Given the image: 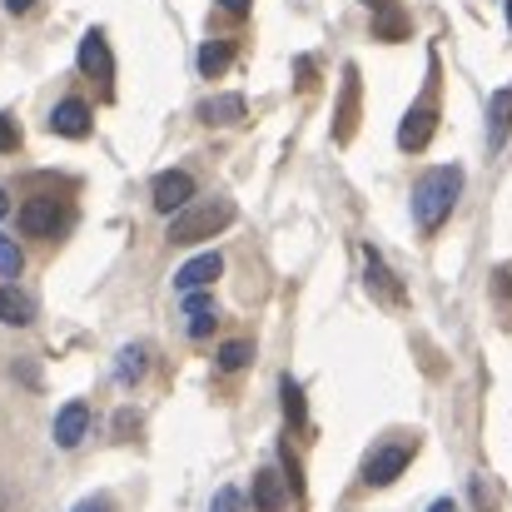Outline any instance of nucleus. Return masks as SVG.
Returning a JSON list of instances; mask_svg holds the SVG:
<instances>
[{
  "mask_svg": "<svg viewBox=\"0 0 512 512\" xmlns=\"http://www.w3.org/2000/svg\"><path fill=\"white\" fill-rule=\"evenodd\" d=\"M140 428V418L135 413H125V418H115V433H135Z\"/></svg>",
  "mask_w": 512,
  "mask_h": 512,
  "instance_id": "obj_28",
  "label": "nucleus"
},
{
  "mask_svg": "<svg viewBox=\"0 0 512 512\" xmlns=\"http://www.w3.org/2000/svg\"><path fill=\"white\" fill-rule=\"evenodd\" d=\"M363 5H373V10H388V5H393V0H363Z\"/></svg>",
  "mask_w": 512,
  "mask_h": 512,
  "instance_id": "obj_33",
  "label": "nucleus"
},
{
  "mask_svg": "<svg viewBox=\"0 0 512 512\" xmlns=\"http://www.w3.org/2000/svg\"><path fill=\"white\" fill-rule=\"evenodd\" d=\"M25 269V254H20V244L10 239V234H0V279H15Z\"/></svg>",
  "mask_w": 512,
  "mask_h": 512,
  "instance_id": "obj_22",
  "label": "nucleus"
},
{
  "mask_svg": "<svg viewBox=\"0 0 512 512\" xmlns=\"http://www.w3.org/2000/svg\"><path fill=\"white\" fill-rule=\"evenodd\" d=\"M199 120L204 125H239L244 120V95H209V100H199Z\"/></svg>",
  "mask_w": 512,
  "mask_h": 512,
  "instance_id": "obj_14",
  "label": "nucleus"
},
{
  "mask_svg": "<svg viewBox=\"0 0 512 512\" xmlns=\"http://www.w3.org/2000/svg\"><path fill=\"white\" fill-rule=\"evenodd\" d=\"M358 135V70H343V90H339V115H334V140L348 145Z\"/></svg>",
  "mask_w": 512,
  "mask_h": 512,
  "instance_id": "obj_9",
  "label": "nucleus"
},
{
  "mask_svg": "<svg viewBox=\"0 0 512 512\" xmlns=\"http://www.w3.org/2000/svg\"><path fill=\"white\" fill-rule=\"evenodd\" d=\"M0 324L5 329H30L35 324V299L15 284H0Z\"/></svg>",
  "mask_w": 512,
  "mask_h": 512,
  "instance_id": "obj_11",
  "label": "nucleus"
},
{
  "mask_svg": "<svg viewBox=\"0 0 512 512\" xmlns=\"http://www.w3.org/2000/svg\"><path fill=\"white\" fill-rule=\"evenodd\" d=\"M50 130H55L60 140H85V135H90V105H85V100H60V105L50 110Z\"/></svg>",
  "mask_w": 512,
  "mask_h": 512,
  "instance_id": "obj_10",
  "label": "nucleus"
},
{
  "mask_svg": "<svg viewBox=\"0 0 512 512\" xmlns=\"http://www.w3.org/2000/svg\"><path fill=\"white\" fill-rule=\"evenodd\" d=\"M363 259H368V284H373V294H378V299H393V304H403V289H398L393 269H388V264H383L373 249H368Z\"/></svg>",
  "mask_w": 512,
  "mask_h": 512,
  "instance_id": "obj_18",
  "label": "nucleus"
},
{
  "mask_svg": "<svg viewBox=\"0 0 512 512\" xmlns=\"http://www.w3.org/2000/svg\"><path fill=\"white\" fill-rule=\"evenodd\" d=\"M503 10H508V30H512V0H503Z\"/></svg>",
  "mask_w": 512,
  "mask_h": 512,
  "instance_id": "obj_34",
  "label": "nucleus"
},
{
  "mask_svg": "<svg viewBox=\"0 0 512 512\" xmlns=\"http://www.w3.org/2000/svg\"><path fill=\"white\" fill-rule=\"evenodd\" d=\"M184 204H194V179H189V170L155 174V209L160 214H179Z\"/></svg>",
  "mask_w": 512,
  "mask_h": 512,
  "instance_id": "obj_6",
  "label": "nucleus"
},
{
  "mask_svg": "<svg viewBox=\"0 0 512 512\" xmlns=\"http://www.w3.org/2000/svg\"><path fill=\"white\" fill-rule=\"evenodd\" d=\"M30 5H35V0H5V10H10V15H25Z\"/></svg>",
  "mask_w": 512,
  "mask_h": 512,
  "instance_id": "obj_30",
  "label": "nucleus"
},
{
  "mask_svg": "<svg viewBox=\"0 0 512 512\" xmlns=\"http://www.w3.org/2000/svg\"><path fill=\"white\" fill-rule=\"evenodd\" d=\"M145 373H150V348H145V343H125L120 358H115V378H120L125 388H135Z\"/></svg>",
  "mask_w": 512,
  "mask_h": 512,
  "instance_id": "obj_15",
  "label": "nucleus"
},
{
  "mask_svg": "<svg viewBox=\"0 0 512 512\" xmlns=\"http://www.w3.org/2000/svg\"><path fill=\"white\" fill-rule=\"evenodd\" d=\"M5 214H10V194L0 189V219H5Z\"/></svg>",
  "mask_w": 512,
  "mask_h": 512,
  "instance_id": "obj_32",
  "label": "nucleus"
},
{
  "mask_svg": "<svg viewBox=\"0 0 512 512\" xmlns=\"http://www.w3.org/2000/svg\"><path fill=\"white\" fill-rule=\"evenodd\" d=\"M219 274H224V259L209 249V254H194V259L174 274V289H179V294H194V289H209Z\"/></svg>",
  "mask_w": 512,
  "mask_h": 512,
  "instance_id": "obj_8",
  "label": "nucleus"
},
{
  "mask_svg": "<svg viewBox=\"0 0 512 512\" xmlns=\"http://www.w3.org/2000/svg\"><path fill=\"white\" fill-rule=\"evenodd\" d=\"M20 224L30 239H60L70 229V204L65 199H30L20 209Z\"/></svg>",
  "mask_w": 512,
  "mask_h": 512,
  "instance_id": "obj_4",
  "label": "nucleus"
},
{
  "mask_svg": "<svg viewBox=\"0 0 512 512\" xmlns=\"http://www.w3.org/2000/svg\"><path fill=\"white\" fill-rule=\"evenodd\" d=\"M229 60H234V45H229V40H204V45H199V75H204V80L224 75Z\"/></svg>",
  "mask_w": 512,
  "mask_h": 512,
  "instance_id": "obj_17",
  "label": "nucleus"
},
{
  "mask_svg": "<svg viewBox=\"0 0 512 512\" xmlns=\"http://www.w3.org/2000/svg\"><path fill=\"white\" fill-rule=\"evenodd\" d=\"M249 363H254V343L249 339H234L219 348V368H224V373H239V368H249Z\"/></svg>",
  "mask_w": 512,
  "mask_h": 512,
  "instance_id": "obj_21",
  "label": "nucleus"
},
{
  "mask_svg": "<svg viewBox=\"0 0 512 512\" xmlns=\"http://www.w3.org/2000/svg\"><path fill=\"white\" fill-rule=\"evenodd\" d=\"M85 428H90V408H85V403H65V408L55 413V443H60V448H80Z\"/></svg>",
  "mask_w": 512,
  "mask_h": 512,
  "instance_id": "obj_13",
  "label": "nucleus"
},
{
  "mask_svg": "<svg viewBox=\"0 0 512 512\" xmlns=\"http://www.w3.org/2000/svg\"><path fill=\"white\" fill-rule=\"evenodd\" d=\"M70 512H115V508H110V498H85V503H75Z\"/></svg>",
  "mask_w": 512,
  "mask_h": 512,
  "instance_id": "obj_27",
  "label": "nucleus"
},
{
  "mask_svg": "<svg viewBox=\"0 0 512 512\" xmlns=\"http://www.w3.org/2000/svg\"><path fill=\"white\" fill-rule=\"evenodd\" d=\"M279 398H284V418H289V428L304 433V423H309V413H304V388H299L294 378H279Z\"/></svg>",
  "mask_w": 512,
  "mask_h": 512,
  "instance_id": "obj_19",
  "label": "nucleus"
},
{
  "mask_svg": "<svg viewBox=\"0 0 512 512\" xmlns=\"http://www.w3.org/2000/svg\"><path fill=\"white\" fill-rule=\"evenodd\" d=\"M458 199H463V170H458V165L428 170L413 184V219H418V229H438V224L453 214Z\"/></svg>",
  "mask_w": 512,
  "mask_h": 512,
  "instance_id": "obj_1",
  "label": "nucleus"
},
{
  "mask_svg": "<svg viewBox=\"0 0 512 512\" xmlns=\"http://www.w3.org/2000/svg\"><path fill=\"white\" fill-rule=\"evenodd\" d=\"M478 508L483 512L498 508V493H493V483H488V478H478Z\"/></svg>",
  "mask_w": 512,
  "mask_h": 512,
  "instance_id": "obj_26",
  "label": "nucleus"
},
{
  "mask_svg": "<svg viewBox=\"0 0 512 512\" xmlns=\"http://www.w3.org/2000/svg\"><path fill=\"white\" fill-rule=\"evenodd\" d=\"M219 5H224L229 15H249V5H254V0H219Z\"/></svg>",
  "mask_w": 512,
  "mask_h": 512,
  "instance_id": "obj_29",
  "label": "nucleus"
},
{
  "mask_svg": "<svg viewBox=\"0 0 512 512\" xmlns=\"http://www.w3.org/2000/svg\"><path fill=\"white\" fill-rule=\"evenodd\" d=\"M512 130V85H503L493 100H488V150H503Z\"/></svg>",
  "mask_w": 512,
  "mask_h": 512,
  "instance_id": "obj_12",
  "label": "nucleus"
},
{
  "mask_svg": "<svg viewBox=\"0 0 512 512\" xmlns=\"http://www.w3.org/2000/svg\"><path fill=\"white\" fill-rule=\"evenodd\" d=\"M413 453H418L413 438H388V443H378V448L363 458V483H368V488H388L393 478H403V468L413 463Z\"/></svg>",
  "mask_w": 512,
  "mask_h": 512,
  "instance_id": "obj_3",
  "label": "nucleus"
},
{
  "mask_svg": "<svg viewBox=\"0 0 512 512\" xmlns=\"http://www.w3.org/2000/svg\"><path fill=\"white\" fill-rule=\"evenodd\" d=\"M15 145H20V125L10 115H0V155H10Z\"/></svg>",
  "mask_w": 512,
  "mask_h": 512,
  "instance_id": "obj_25",
  "label": "nucleus"
},
{
  "mask_svg": "<svg viewBox=\"0 0 512 512\" xmlns=\"http://www.w3.org/2000/svg\"><path fill=\"white\" fill-rule=\"evenodd\" d=\"M244 508H249V503H244V493H239L234 483H229V488H219V493H214V503H209V512H244Z\"/></svg>",
  "mask_w": 512,
  "mask_h": 512,
  "instance_id": "obj_23",
  "label": "nucleus"
},
{
  "mask_svg": "<svg viewBox=\"0 0 512 512\" xmlns=\"http://www.w3.org/2000/svg\"><path fill=\"white\" fill-rule=\"evenodd\" d=\"M408 30H413V20L403 10H378V20H373L378 40H408Z\"/></svg>",
  "mask_w": 512,
  "mask_h": 512,
  "instance_id": "obj_20",
  "label": "nucleus"
},
{
  "mask_svg": "<svg viewBox=\"0 0 512 512\" xmlns=\"http://www.w3.org/2000/svg\"><path fill=\"white\" fill-rule=\"evenodd\" d=\"M279 503H284V478L274 468H259V478H254V508L279 512Z\"/></svg>",
  "mask_w": 512,
  "mask_h": 512,
  "instance_id": "obj_16",
  "label": "nucleus"
},
{
  "mask_svg": "<svg viewBox=\"0 0 512 512\" xmlns=\"http://www.w3.org/2000/svg\"><path fill=\"white\" fill-rule=\"evenodd\" d=\"M428 512H458V508H453V498H438V503H433Z\"/></svg>",
  "mask_w": 512,
  "mask_h": 512,
  "instance_id": "obj_31",
  "label": "nucleus"
},
{
  "mask_svg": "<svg viewBox=\"0 0 512 512\" xmlns=\"http://www.w3.org/2000/svg\"><path fill=\"white\" fill-rule=\"evenodd\" d=\"M234 224V204L229 199H194L170 219V244H199L214 239L219 229Z\"/></svg>",
  "mask_w": 512,
  "mask_h": 512,
  "instance_id": "obj_2",
  "label": "nucleus"
},
{
  "mask_svg": "<svg viewBox=\"0 0 512 512\" xmlns=\"http://www.w3.org/2000/svg\"><path fill=\"white\" fill-rule=\"evenodd\" d=\"M194 314H219V309H214V299H209L204 289H194V294H184V319H194Z\"/></svg>",
  "mask_w": 512,
  "mask_h": 512,
  "instance_id": "obj_24",
  "label": "nucleus"
},
{
  "mask_svg": "<svg viewBox=\"0 0 512 512\" xmlns=\"http://www.w3.org/2000/svg\"><path fill=\"white\" fill-rule=\"evenodd\" d=\"M433 130H438V110H433V100H418V105L403 115V125H398V150H408V155L428 150Z\"/></svg>",
  "mask_w": 512,
  "mask_h": 512,
  "instance_id": "obj_5",
  "label": "nucleus"
},
{
  "mask_svg": "<svg viewBox=\"0 0 512 512\" xmlns=\"http://www.w3.org/2000/svg\"><path fill=\"white\" fill-rule=\"evenodd\" d=\"M80 70H85L90 80H100V85L110 90L115 60H110V40H105V30H85V40H80Z\"/></svg>",
  "mask_w": 512,
  "mask_h": 512,
  "instance_id": "obj_7",
  "label": "nucleus"
}]
</instances>
